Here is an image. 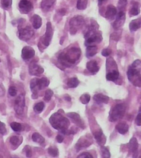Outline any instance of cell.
Instances as JSON below:
<instances>
[{"mask_svg":"<svg viewBox=\"0 0 141 158\" xmlns=\"http://www.w3.org/2000/svg\"><path fill=\"white\" fill-rule=\"evenodd\" d=\"M126 20V14L125 12L120 10L118 13L115 22L112 24L113 28L115 30H118L124 25Z\"/></svg>","mask_w":141,"mask_h":158,"instance_id":"obj_11","label":"cell"},{"mask_svg":"<svg viewBox=\"0 0 141 158\" xmlns=\"http://www.w3.org/2000/svg\"><path fill=\"white\" fill-rule=\"evenodd\" d=\"M101 152L103 158H110V153L109 152L108 149L105 147H101Z\"/></svg>","mask_w":141,"mask_h":158,"instance_id":"obj_37","label":"cell"},{"mask_svg":"<svg viewBox=\"0 0 141 158\" xmlns=\"http://www.w3.org/2000/svg\"><path fill=\"white\" fill-rule=\"evenodd\" d=\"M94 100L98 103H108L109 97L102 94H96L93 97Z\"/></svg>","mask_w":141,"mask_h":158,"instance_id":"obj_21","label":"cell"},{"mask_svg":"<svg viewBox=\"0 0 141 158\" xmlns=\"http://www.w3.org/2000/svg\"><path fill=\"white\" fill-rule=\"evenodd\" d=\"M79 100L83 104H88L90 100V96L89 94H83L79 98Z\"/></svg>","mask_w":141,"mask_h":158,"instance_id":"obj_34","label":"cell"},{"mask_svg":"<svg viewBox=\"0 0 141 158\" xmlns=\"http://www.w3.org/2000/svg\"><path fill=\"white\" fill-rule=\"evenodd\" d=\"M12 0H2V5L5 9H8L12 6Z\"/></svg>","mask_w":141,"mask_h":158,"instance_id":"obj_39","label":"cell"},{"mask_svg":"<svg viewBox=\"0 0 141 158\" xmlns=\"http://www.w3.org/2000/svg\"><path fill=\"white\" fill-rule=\"evenodd\" d=\"M34 34V32L30 26H26L24 28H19L18 36L22 41H28L33 37Z\"/></svg>","mask_w":141,"mask_h":158,"instance_id":"obj_7","label":"cell"},{"mask_svg":"<svg viewBox=\"0 0 141 158\" xmlns=\"http://www.w3.org/2000/svg\"><path fill=\"white\" fill-rule=\"evenodd\" d=\"M53 94H54V92H53V91L50 90V89H48L45 92V96L44 98V100L46 101V102H49L51 99Z\"/></svg>","mask_w":141,"mask_h":158,"instance_id":"obj_36","label":"cell"},{"mask_svg":"<svg viewBox=\"0 0 141 158\" xmlns=\"http://www.w3.org/2000/svg\"><path fill=\"white\" fill-rule=\"evenodd\" d=\"M67 115L69 116V118H71L72 122L76 124L77 126L82 127L83 129L84 128V124L82 121V119L81 118V116H79L78 114L72 112L68 113Z\"/></svg>","mask_w":141,"mask_h":158,"instance_id":"obj_14","label":"cell"},{"mask_svg":"<svg viewBox=\"0 0 141 158\" xmlns=\"http://www.w3.org/2000/svg\"><path fill=\"white\" fill-rule=\"evenodd\" d=\"M35 55L34 49L30 46H25L22 50V57L24 60H28Z\"/></svg>","mask_w":141,"mask_h":158,"instance_id":"obj_16","label":"cell"},{"mask_svg":"<svg viewBox=\"0 0 141 158\" xmlns=\"http://www.w3.org/2000/svg\"><path fill=\"white\" fill-rule=\"evenodd\" d=\"M117 14V9L114 6L109 4L106 7L105 12V18L109 20H112L115 18V16Z\"/></svg>","mask_w":141,"mask_h":158,"instance_id":"obj_17","label":"cell"},{"mask_svg":"<svg viewBox=\"0 0 141 158\" xmlns=\"http://www.w3.org/2000/svg\"><path fill=\"white\" fill-rule=\"evenodd\" d=\"M141 62L139 59L136 60L128 68L127 75L128 80L136 86L141 87Z\"/></svg>","mask_w":141,"mask_h":158,"instance_id":"obj_2","label":"cell"},{"mask_svg":"<svg viewBox=\"0 0 141 158\" xmlns=\"http://www.w3.org/2000/svg\"><path fill=\"white\" fill-rule=\"evenodd\" d=\"M88 5V0H78L77 3V8L79 10L86 9Z\"/></svg>","mask_w":141,"mask_h":158,"instance_id":"obj_31","label":"cell"},{"mask_svg":"<svg viewBox=\"0 0 141 158\" xmlns=\"http://www.w3.org/2000/svg\"><path fill=\"white\" fill-rule=\"evenodd\" d=\"M65 100H68V101H70V100H71V98L69 96V97H66V98H65Z\"/></svg>","mask_w":141,"mask_h":158,"instance_id":"obj_51","label":"cell"},{"mask_svg":"<svg viewBox=\"0 0 141 158\" xmlns=\"http://www.w3.org/2000/svg\"><path fill=\"white\" fill-rule=\"evenodd\" d=\"M48 151L50 155L53 157H55L59 155V150L55 147H50Z\"/></svg>","mask_w":141,"mask_h":158,"instance_id":"obj_35","label":"cell"},{"mask_svg":"<svg viewBox=\"0 0 141 158\" xmlns=\"http://www.w3.org/2000/svg\"><path fill=\"white\" fill-rule=\"evenodd\" d=\"M116 129L120 134L125 135L128 132L129 126L125 122H121L116 125Z\"/></svg>","mask_w":141,"mask_h":158,"instance_id":"obj_24","label":"cell"},{"mask_svg":"<svg viewBox=\"0 0 141 158\" xmlns=\"http://www.w3.org/2000/svg\"><path fill=\"white\" fill-rule=\"evenodd\" d=\"M111 38L113 39L114 40H117V41H118V40L120 39L118 34L116 33V32H115V33L114 32V33L112 34V35H111Z\"/></svg>","mask_w":141,"mask_h":158,"instance_id":"obj_48","label":"cell"},{"mask_svg":"<svg viewBox=\"0 0 141 158\" xmlns=\"http://www.w3.org/2000/svg\"><path fill=\"white\" fill-rule=\"evenodd\" d=\"M32 139L34 142L38 143L40 145H43L45 142V139L38 132H35L33 133L32 135Z\"/></svg>","mask_w":141,"mask_h":158,"instance_id":"obj_29","label":"cell"},{"mask_svg":"<svg viewBox=\"0 0 141 158\" xmlns=\"http://www.w3.org/2000/svg\"><path fill=\"white\" fill-rule=\"evenodd\" d=\"M141 26V18H138L137 19L133 20L129 24L130 30L131 32H134L139 29Z\"/></svg>","mask_w":141,"mask_h":158,"instance_id":"obj_23","label":"cell"},{"mask_svg":"<svg viewBox=\"0 0 141 158\" xmlns=\"http://www.w3.org/2000/svg\"><path fill=\"white\" fill-rule=\"evenodd\" d=\"M6 132L7 130L5 124L0 121V134L3 135H5Z\"/></svg>","mask_w":141,"mask_h":158,"instance_id":"obj_42","label":"cell"},{"mask_svg":"<svg viewBox=\"0 0 141 158\" xmlns=\"http://www.w3.org/2000/svg\"><path fill=\"white\" fill-rule=\"evenodd\" d=\"M53 29L52 27V24L51 22H48L46 24V32L45 35L41 38V41L43 45L48 47L50 44L51 40L53 38Z\"/></svg>","mask_w":141,"mask_h":158,"instance_id":"obj_8","label":"cell"},{"mask_svg":"<svg viewBox=\"0 0 141 158\" xmlns=\"http://www.w3.org/2000/svg\"><path fill=\"white\" fill-rule=\"evenodd\" d=\"M85 39V45L95 46L96 44L99 43L103 40L102 32L98 30L92 29L89 27L88 30L84 36Z\"/></svg>","mask_w":141,"mask_h":158,"instance_id":"obj_4","label":"cell"},{"mask_svg":"<svg viewBox=\"0 0 141 158\" xmlns=\"http://www.w3.org/2000/svg\"><path fill=\"white\" fill-rule=\"evenodd\" d=\"M126 106L124 104H118L114 106L109 113V120L112 122H116L121 119L125 115Z\"/></svg>","mask_w":141,"mask_h":158,"instance_id":"obj_5","label":"cell"},{"mask_svg":"<svg viewBox=\"0 0 141 158\" xmlns=\"http://www.w3.org/2000/svg\"><path fill=\"white\" fill-rule=\"evenodd\" d=\"M119 75L120 74L118 70H113L111 72L107 73L106 78L107 80L115 82V81L117 80L119 78Z\"/></svg>","mask_w":141,"mask_h":158,"instance_id":"obj_27","label":"cell"},{"mask_svg":"<svg viewBox=\"0 0 141 158\" xmlns=\"http://www.w3.org/2000/svg\"><path fill=\"white\" fill-rule=\"evenodd\" d=\"M5 91L4 87H3V86L1 84H0V97L3 96L4 94H5Z\"/></svg>","mask_w":141,"mask_h":158,"instance_id":"obj_49","label":"cell"},{"mask_svg":"<svg viewBox=\"0 0 141 158\" xmlns=\"http://www.w3.org/2000/svg\"><path fill=\"white\" fill-rule=\"evenodd\" d=\"M140 5L139 3L135 2L132 3V7L129 11L130 16H136L140 13Z\"/></svg>","mask_w":141,"mask_h":158,"instance_id":"obj_26","label":"cell"},{"mask_svg":"<svg viewBox=\"0 0 141 158\" xmlns=\"http://www.w3.org/2000/svg\"><path fill=\"white\" fill-rule=\"evenodd\" d=\"M10 141L13 145H18L20 143V139L18 136H13L10 138Z\"/></svg>","mask_w":141,"mask_h":158,"instance_id":"obj_38","label":"cell"},{"mask_svg":"<svg viewBox=\"0 0 141 158\" xmlns=\"http://www.w3.org/2000/svg\"><path fill=\"white\" fill-rule=\"evenodd\" d=\"M44 107H45L44 103L42 102H39V103L35 104V105L34 106V110L35 113L39 114L43 112Z\"/></svg>","mask_w":141,"mask_h":158,"instance_id":"obj_33","label":"cell"},{"mask_svg":"<svg viewBox=\"0 0 141 158\" xmlns=\"http://www.w3.org/2000/svg\"><path fill=\"white\" fill-rule=\"evenodd\" d=\"M44 71V69L39 65L35 63H30L29 67V73L30 75L34 76H39L40 74H43Z\"/></svg>","mask_w":141,"mask_h":158,"instance_id":"obj_13","label":"cell"},{"mask_svg":"<svg viewBox=\"0 0 141 158\" xmlns=\"http://www.w3.org/2000/svg\"><path fill=\"white\" fill-rule=\"evenodd\" d=\"M77 158H93V157L89 153H88V152H84L82 153L81 154L78 155L77 157Z\"/></svg>","mask_w":141,"mask_h":158,"instance_id":"obj_46","label":"cell"},{"mask_svg":"<svg viewBox=\"0 0 141 158\" xmlns=\"http://www.w3.org/2000/svg\"><path fill=\"white\" fill-rule=\"evenodd\" d=\"M25 107V97L23 94H20L17 97L14 101V110L17 114L22 115Z\"/></svg>","mask_w":141,"mask_h":158,"instance_id":"obj_9","label":"cell"},{"mask_svg":"<svg viewBox=\"0 0 141 158\" xmlns=\"http://www.w3.org/2000/svg\"><path fill=\"white\" fill-rule=\"evenodd\" d=\"M106 0H98L99 4L100 5L102 3H103Z\"/></svg>","mask_w":141,"mask_h":158,"instance_id":"obj_50","label":"cell"},{"mask_svg":"<svg viewBox=\"0 0 141 158\" xmlns=\"http://www.w3.org/2000/svg\"><path fill=\"white\" fill-rule=\"evenodd\" d=\"M26 153V156L28 158H30L32 156V149L30 147L29 145H26L24 148Z\"/></svg>","mask_w":141,"mask_h":158,"instance_id":"obj_44","label":"cell"},{"mask_svg":"<svg viewBox=\"0 0 141 158\" xmlns=\"http://www.w3.org/2000/svg\"><path fill=\"white\" fill-rule=\"evenodd\" d=\"M112 50L111 49H104L102 51V55L104 57H108L109 55L112 54Z\"/></svg>","mask_w":141,"mask_h":158,"instance_id":"obj_43","label":"cell"},{"mask_svg":"<svg viewBox=\"0 0 141 158\" xmlns=\"http://www.w3.org/2000/svg\"><path fill=\"white\" fill-rule=\"evenodd\" d=\"M127 3V0H119L118 1V8L120 10L124 11V9H125Z\"/></svg>","mask_w":141,"mask_h":158,"instance_id":"obj_40","label":"cell"},{"mask_svg":"<svg viewBox=\"0 0 141 158\" xmlns=\"http://www.w3.org/2000/svg\"><path fill=\"white\" fill-rule=\"evenodd\" d=\"M10 126L11 127L12 129L15 132H20L22 130V129H23V126L22 125V124L19 123H17V122L11 123Z\"/></svg>","mask_w":141,"mask_h":158,"instance_id":"obj_32","label":"cell"},{"mask_svg":"<svg viewBox=\"0 0 141 158\" xmlns=\"http://www.w3.org/2000/svg\"><path fill=\"white\" fill-rule=\"evenodd\" d=\"M8 93L10 94V96L12 97L16 96L17 94V90L16 87L14 86H11L8 90Z\"/></svg>","mask_w":141,"mask_h":158,"instance_id":"obj_41","label":"cell"},{"mask_svg":"<svg viewBox=\"0 0 141 158\" xmlns=\"http://www.w3.org/2000/svg\"><path fill=\"white\" fill-rule=\"evenodd\" d=\"M0 62H1V59H0Z\"/></svg>","mask_w":141,"mask_h":158,"instance_id":"obj_52","label":"cell"},{"mask_svg":"<svg viewBox=\"0 0 141 158\" xmlns=\"http://www.w3.org/2000/svg\"><path fill=\"white\" fill-rule=\"evenodd\" d=\"M19 8L21 13L28 14L33 10V4L28 0H21L19 3Z\"/></svg>","mask_w":141,"mask_h":158,"instance_id":"obj_12","label":"cell"},{"mask_svg":"<svg viewBox=\"0 0 141 158\" xmlns=\"http://www.w3.org/2000/svg\"><path fill=\"white\" fill-rule=\"evenodd\" d=\"M50 81L48 78L44 77L40 79H37L36 80V86L38 90H41L46 88L49 85Z\"/></svg>","mask_w":141,"mask_h":158,"instance_id":"obj_20","label":"cell"},{"mask_svg":"<svg viewBox=\"0 0 141 158\" xmlns=\"http://www.w3.org/2000/svg\"><path fill=\"white\" fill-rule=\"evenodd\" d=\"M94 138L99 145H105L106 139L101 129L97 131L94 133Z\"/></svg>","mask_w":141,"mask_h":158,"instance_id":"obj_19","label":"cell"},{"mask_svg":"<svg viewBox=\"0 0 141 158\" xmlns=\"http://www.w3.org/2000/svg\"><path fill=\"white\" fill-rule=\"evenodd\" d=\"M92 139L90 136H83L78 140L75 145V148L77 152L89 147L92 143Z\"/></svg>","mask_w":141,"mask_h":158,"instance_id":"obj_10","label":"cell"},{"mask_svg":"<svg viewBox=\"0 0 141 158\" xmlns=\"http://www.w3.org/2000/svg\"><path fill=\"white\" fill-rule=\"evenodd\" d=\"M81 55V49L77 47H72L66 52H62L59 56L58 60L61 64L66 67H70L75 64Z\"/></svg>","mask_w":141,"mask_h":158,"instance_id":"obj_1","label":"cell"},{"mask_svg":"<svg viewBox=\"0 0 141 158\" xmlns=\"http://www.w3.org/2000/svg\"><path fill=\"white\" fill-rule=\"evenodd\" d=\"M141 108H139V113H138L137 116V117H136V120H135V123H136V124L137 126H141Z\"/></svg>","mask_w":141,"mask_h":158,"instance_id":"obj_45","label":"cell"},{"mask_svg":"<svg viewBox=\"0 0 141 158\" xmlns=\"http://www.w3.org/2000/svg\"><path fill=\"white\" fill-rule=\"evenodd\" d=\"M34 29H38L42 25V19L39 15L34 14L30 19Z\"/></svg>","mask_w":141,"mask_h":158,"instance_id":"obj_22","label":"cell"},{"mask_svg":"<svg viewBox=\"0 0 141 158\" xmlns=\"http://www.w3.org/2000/svg\"><path fill=\"white\" fill-rule=\"evenodd\" d=\"M55 3L56 0H42L40 7L44 12H48L52 10Z\"/></svg>","mask_w":141,"mask_h":158,"instance_id":"obj_15","label":"cell"},{"mask_svg":"<svg viewBox=\"0 0 141 158\" xmlns=\"http://www.w3.org/2000/svg\"><path fill=\"white\" fill-rule=\"evenodd\" d=\"M98 52V48L96 46H87L86 49V57L87 58H90L94 56Z\"/></svg>","mask_w":141,"mask_h":158,"instance_id":"obj_28","label":"cell"},{"mask_svg":"<svg viewBox=\"0 0 141 158\" xmlns=\"http://www.w3.org/2000/svg\"><path fill=\"white\" fill-rule=\"evenodd\" d=\"M49 121L55 129L60 131L67 129L70 125L69 119L59 113H54L50 116Z\"/></svg>","mask_w":141,"mask_h":158,"instance_id":"obj_3","label":"cell"},{"mask_svg":"<svg viewBox=\"0 0 141 158\" xmlns=\"http://www.w3.org/2000/svg\"><path fill=\"white\" fill-rule=\"evenodd\" d=\"M138 143L137 142V139L135 138V137H133L131 139V140L130 141V142L128 143V148L130 151L134 153V154H136L137 153V149L138 148Z\"/></svg>","mask_w":141,"mask_h":158,"instance_id":"obj_25","label":"cell"},{"mask_svg":"<svg viewBox=\"0 0 141 158\" xmlns=\"http://www.w3.org/2000/svg\"><path fill=\"white\" fill-rule=\"evenodd\" d=\"M84 24V19L81 16H73L69 20V32L71 35H75L79 29Z\"/></svg>","mask_w":141,"mask_h":158,"instance_id":"obj_6","label":"cell"},{"mask_svg":"<svg viewBox=\"0 0 141 158\" xmlns=\"http://www.w3.org/2000/svg\"><path fill=\"white\" fill-rule=\"evenodd\" d=\"M79 84V81L78 79L75 77L70 78L67 81V86L69 88H75L78 86Z\"/></svg>","mask_w":141,"mask_h":158,"instance_id":"obj_30","label":"cell"},{"mask_svg":"<svg viewBox=\"0 0 141 158\" xmlns=\"http://www.w3.org/2000/svg\"><path fill=\"white\" fill-rule=\"evenodd\" d=\"M87 69L93 74H95L99 70L98 64L95 61H91L87 63Z\"/></svg>","mask_w":141,"mask_h":158,"instance_id":"obj_18","label":"cell"},{"mask_svg":"<svg viewBox=\"0 0 141 158\" xmlns=\"http://www.w3.org/2000/svg\"><path fill=\"white\" fill-rule=\"evenodd\" d=\"M56 141L58 143H62L64 140V137L63 136L61 135H58L56 136Z\"/></svg>","mask_w":141,"mask_h":158,"instance_id":"obj_47","label":"cell"}]
</instances>
